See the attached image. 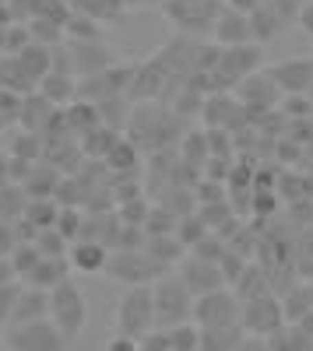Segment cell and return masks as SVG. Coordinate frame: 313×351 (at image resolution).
I'll return each mask as SVG.
<instances>
[{"instance_id": "603a6c76", "label": "cell", "mask_w": 313, "mask_h": 351, "mask_svg": "<svg viewBox=\"0 0 313 351\" xmlns=\"http://www.w3.org/2000/svg\"><path fill=\"white\" fill-rule=\"evenodd\" d=\"M18 281H4L0 285V327L11 324V313H14V299H18Z\"/></svg>"}, {"instance_id": "83f0119b", "label": "cell", "mask_w": 313, "mask_h": 351, "mask_svg": "<svg viewBox=\"0 0 313 351\" xmlns=\"http://www.w3.org/2000/svg\"><path fill=\"white\" fill-rule=\"evenodd\" d=\"M299 25L306 28V32H313V0L299 8Z\"/></svg>"}, {"instance_id": "ffe728a7", "label": "cell", "mask_w": 313, "mask_h": 351, "mask_svg": "<svg viewBox=\"0 0 313 351\" xmlns=\"http://www.w3.org/2000/svg\"><path fill=\"white\" fill-rule=\"evenodd\" d=\"M113 141H117V134H113V130H106V127H92V130H84V152L106 158V152L113 148Z\"/></svg>"}, {"instance_id": "4316f807", "label": "cell", "mask_w": 313, "mask_h": 351, "mask_svg": "<svg viewBox=\"0 0 313 351\" xmlns=\"http://www.w3.org/2000/svg\"><path fill=\"white\" fill-rule=\"evenodd\" d=\"M14 246H18V236L4 221H0V253H14Z\"/></svg>"}, {"instance_id": "cb8c5ba5", "label": "cell", "mask_w": 313, "mask_h": 351, "mask_svg": "<svg viewBox=\"0 0 313 351\" xmlns=\"http://www.w3.org/2000/svg\"><path fill=\"white\" fill-rule=\"evenodd\" d=\"M281 109H286L289 116H310L313 112V99H303V92H299V95H289Z\"/></svg>"}, {"instance_id": "8fae6325", "label": "cell", "mask_w": 313, "mask_h": 351, "mask_svg": "<svg viewBox=\"0 0 313 351\" xmlns=\"http://www.w3.org/2000/svg\"><path fill=\"white\" fill-rule=\"evenodd\" d=\"M67 260H71V267L81 271V274H99V271H106L109 253H106V243L102 239H92L89 236V239H74L71 243Z\"/></svg>"}, {"instance_id": "d6986e66", "label": "cell", "mask_w": 313, "mask_h": 351, "mask_svg": "<svg viewBox=\"0 0 313 351\" xmlns=\"http://www.w3.org/2000/svg\"><path fill=\"white\" fill-rule=\"evenodd\" d=\"M39 81H43V99L46 102H67L74 95V81L67 74H49L46 71Z\"/></svg>"}, {"instance_id": "7a4b0ae2", "label": "cell", "mask_w": 313, "mask_h": 351, "mask_svg": "<svg viewBox=\"0 0 313 351\" xmlns=\"http://www.w3.org/2000/svg\"><path fill=\"white\" fill-rule=\"evenodd\" d=\"M113 316H117V334H127V337L148 334L155 327V291L145 281L130 285Z\"/></svg>"}, {"instance_id": "277c9868", "label": "cell", "mask_w": 313, "mask_h": 351, "mask_svg": "<svg viewBox=\"0 0 313 351\" xmlns=\"http://www.w3.org/2000/svg\"><path fill=\"white\" fill-rule=\"evenodd\" d=\"M8 344L21 348V351H53V348H64L71 341L64 337V330L56 327L49 316H39V319H21V324H11Z\"/></svg>"}, {"instance_id": "6da1fadb", "label": "cell", "mask_w": 313, "mask_h": 351, "mask_svg": "<svg viewBox=\"0 0 313 351\" xmlns=\"http://www.w3.org/2000/svg\"><path fill=\"white\" fill-rule=\"evenodd\" d=\"M49 319L64 330L67 341H78V334L89 324V302H84L81 288L71 278H64L60 285L49 288Z\"/></svg>"}, {"instance_id": "f1b7e54d", "label": "cell", "mask_w": 313, "mask_h": 351, "mask_svg": "<svg viewBox=\"0 0 313 351\" xmlns=\"http://www.w3.org/2000/svg\"><path fill=\"white\" fill-rule=\"evenodd\" d=\"M299 330H306V334H313V313H306V316H303V327H299Z\"/></svg>"}, {"instance_id": "5bb4252c", "label": "cell", "mask_w": 313, "mask_h": 351, "mask_svg": "<svg viewBox=\"0 0 313 351\" xmlns=\"http://www.w3.org/2000/svg\"><path fill=\"white\" fill-rule=\"evenodd\" d=\"M39 316H49V291L36 288V285H21L18 299H14L11 324H21V319H39Z\"/></svg>"}, {"instance_id": "ba28073f", "label": "cell", "mask_w": 313, "mask_h": 351, "mask_svg": "<svg viewBox=\"0 0 313 351\" xmlns=\"http://www.w3.org/2000/svg\"><path fill=\"white\" fill-rule=\"evenodd\" d=\"M180 278L190 285L194 295H205V291H215V288H222V281H225V274H222V263H215L211 256H201V253H194V256L183 263Z\"/></svg>"}, {"instance_id": "9c48e42d", "label": "cell", "mask_w": 313, "mask_h": 351, "mask_svg": "<svg viewBox=\"0 0 313 351\" xmlns=\"http://www.w3.org/2000/svg\"><path fill=\"white\" fill-rule=\"evenodd\" d=\"M275 77V84L281 88L286 95H306L310 84H313V60H306V56H292V60H281L268 71Z\"/></svg>"}, {"instance_id": "52a82bcc", "label": "cell", "mask_w": 313, "mask_h": 351, "mask_svg": "<svg viewBox=\"0 0 313 351\" xmlns=\"http://www.w3.org/2000/svg\"><path fill=\"white\" fill-rule=\"evenodd\" d=\"M165 11L180 28H190V32L215 25V18H218L215 0H165Z\"/></svg>"}, {"instance_id": "e0dca14e", "label": "cell", "mask_w": 313, "mask_h": 351, "mask_svg": "<svg viewBox=\"0 0 313 351\" xmlns=\"http://www.w3.org/2000/svg\"><path fill=\"white\" fill-rule=\"evenodd\" d=\"M56 215H60V204L49 197H36L25 211V221L32 228H46V225H56Z\"/></svg>"}, {"instance_id": "9a60e30c", "label": "cell", "mask_w": 313, "mask_h": 351, "mask_svg": "<svg viewBox=\"0 0 313 351\" xmlns=\"http://www.w3.org/2000/svg\"><path fill=\"white\" fill-rule=\"evenodd\" d=\"M67 267H71V260L67 256H43L39 263H36V267L32 271H28L21 281L25 285H36V288H53V285H60L64 278H67Z\"/></svg>"}, {"instance_id": "5b68a950", "label": "cell", "mask_w": 313, "mask_h": 351, "mask_svg": "<svg viewBox=\"0 0 313 351\" xmlns=\"http://www.w3.org/2000/svg\"><path fill=\"white\" fill-rule=\"evenodd\" d=\"M194 319L201 330H229L236 327V302L229 291H205V295L194 299Z\"/></svg>"}, {"instance_id": "ac0fdd59", "label": "cell", "mask_w": 313, "mask_h": 351, "mask_svg": "<svg viewBox=\"0 0 313 351\" xmlns=\"http://www.w3.org/2000/svg\"><path fill=\"white\" fill-rule=\"evenodd\" d=\"M67 243H71V239H67L56 225H46V228L36 232V246H39L43 256H67V250H71Z\"/></svg>"}, {"instance_id": "f546056e", "label": "cell", "mask_w": 313, "mask_h": 351, "mask_svg": "<svg viewBox=\"0 0 313 351\" xmlns=\"http://www.w3.org/2000/svg\"><path fill=\"white\" fill-rule=\"evenodd\" d=\"M306 95H310V99H313V84H310V92H306Z\"/></svg>"}, {"instance_id": "3957f363", "label": "cell", "mask_w": 313, "mask_h": 351, "mask_svg": "<svg viewBox=\"0 0 313 351\" xmlns=\"http://www.w3.org/2000/svg\"><path fill=\"white\" fill-rule=\"evenodd\" d=\"M152 291H155V327H173V324H183L187 316H194V299L197 295L190 291V285L180 274L176 278L162 274Z\"/></svg>"}, {"instance_id": "44dd1931", "label": "cell", "mask_w": 313, "mask_h": 351, "mask_svg": "<svg viewBox=\"0 0 313 351\" xmlns=\"http://www.w3.org/2000/svg\"><path fill=\"white\" fill-rule=\"evenodd\" d=\"M67 120L74 123V130H92V127H99V109L95 106H89V102H78V106H71V112H67Z\"/></svg>"}, {"instance_id": "7402d4cb", "label": "cell", "mask_w": 313, "mask_h": 351, "mask_svg": "<svg viewBox=\"0 0 313 351\" xmlns=\"http://www.w3.org/2000/svg\"><path fill=\"white\" fill-rule=\"evenodd\" d=\"M21 67L32 71V77H43V74L49 71V53L39 49V46H28V49L21 53Z\"/></svg>"}, {"instance_id": "484cf974", "label": "cell", "mask_w": 313, "mask_h": 351, "mask_svg": "<svg viewBox=\"0 0 313 351\" xmlns=\"http://www.w3.org/2000/svg\"><path fill=\"white\" fill-rule=\"evenodd\" d=\"M4 281H18V267H14L11 253H0V285Z\"/></svg>"}, {"instance_id": "7c38bea8", "label": "cell", "mask_w": 313, "mask_h": 351, "mask_svg": "<svg viewBox=\"0 0 313 351\" xmlns=\"http://www.w3.org/2000/svg\"><path fill=\"white\" fill-rule=\"evenodd\" d=\"M278 95H281V88L275 84V77H271L268 71H264V74L250 71V74L243 77V84H240V99H243V106H261V109H268V106L278 102Z\"/></svg>"}, {"instance_id": "2e32d148", "label": "cell", "mask_w": 313, "mask_h": 351, "mask_svg": "<svg viewBox=\"0 0 313 351\" xmlns=\"http://www.w3.org/2000/svg\"><path fill=\"white\" fill-rule=\"evenodd\" d=\"M106 165L113 169V172H134L137 169V148L130 141H113V148L106 152Z\"/></svg>"}, {"instance_id": "30bf717a", "label": "cell", "mask_w": 313, "mask_h": 351, "mask_svg": "<svg viewBox=\"0 0 313 351\" xmlns=\"http://www.w3.org/2000/svg\"><path fill=\"white\" fill-rule=\"evenodd\" d=\"M145 267H162V263L148 253H137V250H127V253H120V256H113V260H106V274L109 278H120V281H130V285H141L148 278V271Z\"/></svg>"}, {"instance_id": "4fadbf2b", "label": "cell", "mask_w": 313, "mask_h": 351, "mask_svg": "<svg viewBox=\"0 0 313 351\" xmlns=\"http://www.w3.org/2000/svg\"><path fill=\"white\" fill-rule=\"evenodd\" d=\"M215 36H218L222 46H243V43L253 36V25H250V18L240 14L236 8H225V11H218V18H215Z\"/></svg>"}, {"instance_id": "d4e9b609", "label": "cell", "mask_w": 313, "mask_h": 351, "mask_svg": "<svg viewBox=\"0 0 313 351\" xmlns=\"http://www.w3.org/2000/svg\"><path fill=\"white\" fill-rule=\"evenodd\" d=\"M197 200L201 204H215V200H225V190L218 186V183H197Z\"/></svg>"}, {"instance_id": "8992f818", "label": "cell", "mask_w": 313, "mask_h": 351, "mask_svg": "<svg viewBox=\"0 0 313 351\" xmlns=\"http://www.w3.org/2000/svg\"><path fill=\"white\" fill-rule=\"evenodd\" d=\"M243 327L246 330H257V334H275L281 330V302L271 295V291H257V295L243 299Z\"/></svg>"}]
</instances>
